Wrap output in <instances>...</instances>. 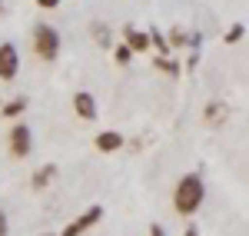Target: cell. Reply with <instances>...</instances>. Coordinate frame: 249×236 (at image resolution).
I'll return each instance as SVG.
<instances>
[{"mask_svg":"<svg viewBox=\"0 0 249 236\" xmlns=\"http://www.w3.org/2000/svg\"><path fill=\"white\" fill-rule=\"evenodd\" d=\"M0 14H3V3H0Z\"/></svg>","mask_w":249,"mask_h":236,"instance_id":"603a6c76","label":"cell"},{"mask_svg":"<svg viewBox=\"0 0 249 236\" xmlns=\"http://www.w3.org/2000/svg\"><path fill=\"white\" fill-rule=\"evenodd\" d=\"M60 47H63V40H60L57 27H50V23H37V27H34V34H30V50H34L40 60L53 63V60L60 57Z\"/></svg>","mask_w":249,"mask_h":236,"instance_id":"7a4b0ae2","label":"cell"},{"mask_svg":"<svg viewBox=\"0 0 249 236\" xmlns=\"http://www.w3.org/2000/svg\"><path fill=\"white\" fill-rule=\"evenodd\" d=\"M203 117H206V123H210V127H223V123L230 120V103H223V100H213V103H206Z\"/></svg>","mask_w":249,"mask_h":236,"instance_id":"9c48e42d","label":"cell"},{"mask_svg":"<svg viewBox=\"0 0 249 236\" xmlns=\"http://www.w3.org/2000/svg\"><path fill=\"white\" fill-rule=\"evenodd\" d=\"M0 236H10V219H7L3 210H0Z\"/></svg>","mask_w":249,"mask_h":236,"instance_id":"ac0fdd59","label":"cell"},{"mask_svg":"<svg viewBox=\"0 0 249 236\" xmlns=\"http://www.w3.org/2000/svg\"><path fill=\"white\" fill-rule=\"evenodd\" d=\"M113 60L120 63V67H126V63L133 60V50H130L126 43H120V47H113Z\"/></svg>","mask_w":249,"mask_h":236,"instance_id":"e0dca14e","label":"cell"},{"mask_svg":"<svg viewBox=\"0 0 249 236\" xmlns=\"http://www.w3.org/2000/svg\"><path fill=\"white\" fill-rule=\"evenodd\" d=\"M100 219H103V206H100V203H93V206H87L77 219H70V223H67L57 236H83L87 230H93Z\"/></svg>","mask_w":249,"mask_h":236,"instance_id":"277c9868","label":"cell"},{"mask_svg":"<svg viewBox=\"0 0 249 236\" xmlns=\"http://www.w3.org/2000/svg\"><path fill=\"white\" fill-rule=\"evenodd\" d=\"M183 236H199V230H196V226H186V230H183Z\"/></svg>","mask_w":249,"mask_h":236,"instance_id":"44dd1931","label":"cell"},{"mask_svg":"<svg viewBox=\"0 0 249 236\" xmlns=\"http://www.w3.org/2000/svg\"><path fill=\"white\" fill-rule=\"evenodd\" d=\"M37 7H43V10H53V7H60V0H37Z\"/></svg>","mask_w":249,"mask_h":236,"instance_id":"ffe728a7","label":"cell"},{"mask_svg":"<svg viewBox=\"0 0 249 236\" xmlns=\"http://www.w3.org/2000/svg\"><path fill=\"white\" fill-rule=\"evenodd\" d=\"M166 43H170V50H183V47L190 43V34L176 27V30H170V37H166Z\"/></svg>","mask_w":249,"mask_h":236,"instance_id":"2e32d148","label":"cell"},{"mask_svg":"<svg viewBox=\"0 0 249 236\" xmlns=\"http://www.w3.org/2000/svg\"><path fill=\"white\" fill-rule=\"evenodd\" d=\"M243 37H246V23H232L230 30L223 34V43H226V47H232V43H239Z\"/></svg>","mask_w":249,"mask_h":236,"instance_id":"9a60e30c","label":"cell"},{"mask_svg":"<svg viewBox=\"0 0 249 236\" xmlns=\"http://www.w3.org/2000/svg\"><path fill=\"white\" fill-rule=\"evenodd\" d=\"M146 37H150V47H156V57H170L173 50H170V43H166V34H163V30H150V34H146Z\"/></svg>","mask_w":249,"mask_h":236,"instance_id":"8fae6325","label":"cell"},{"mask_svg":"<svg viewBox=\"0 0 249 236\" xmlns=\"http://www.w3.org/2000/svg\"><path fill=\"white\" fill-rule=\"evenodd\" d=\"M93 146L100 153H116V150L126 146V140H123V133H116V130H103V133L93 137Z\"/></svg>","mask_w":249,"mask_h":236,"instance_id":"52a82bcc","label":"cell"},{"mask_svg":"<svg viewBox=\"0 0 249 236\" xmlns=\"http://www.w3.org/2000/svg\"><path fill=\"white\" fill-rule=\"evenodd\" d=\"M7 150H10L14 160H23V157L34 153V130H30L23 120L10 127V133H7Z\"/></svg>","mask_w":249,"mask_h":236,"instance_id":"3957f363","label":"cell"},{"mask_svg":"<svg viewBox=\"0 0 249 236\" xmlns=\"http://www.w3.org/2000/svg\"><path fill=\"white\" fill-rule=\"evenodd\" d=\"M20 73V50L14 43H0V80H17Z\"/></svg>","mask_w":249,"mask_h":236,"instance_id":"5b68a950","label":"cell"},{"mask_svg":"<svg viewBox=\"0 0 249 236\" xmlns=\"http://www.w3.org/2000/svg\"><path fill=\"white\" fill-rule=\"evenodd\" d=\"M153 67H156V70H163V73H170V77H179V73H183V67H179L173 57H156Z\"/></svg>","mask_w":249,"mask_h":236,"instance_id":"5bb4252c","label":"cell"},{"mask_svg":"<svg viewBox=\"0 0 249 236\" xmlns=\"http://www.w3.org/2000/svg\"><path fill=\"white\" fill-rule=\"evenodd\" d=\"M90 34H93V40L103 50H110V40L113 37H110V27H107V23H90Z\"/></svg>","mask_w":249,"mask_h":236,"instance_id":"4fadbf2b","label":"cell"},{"mask_svg":"<svg viewBox=\"0 0 249 236\" xmlns=\"http://www.w3.org/2000/svg\"><path fill=\"white\" fill-rule=\"evenodd\" d=\"M27 107H30V103H27V97H14L7 107H3V110H0V113H3L7 120H17V117H23V113H27Z\"/></svg>","mask_w":249,"mask_h":236,"instance_id":"7c38bea8","label":"cell"},{"mask_svg":"<svg viewBox=\"0 0 249 236\" xmlns=\"http://www.w3.org/2000/svg\"><path fill=\"white\" fill-rule=\"evenodd\" d=\"M123 37H126V47L133 50V57L150 50V37H146V30H136L133 23H126V27H123Z\"/></svg>","mask_w":249,"mask_h":236,"instance_id":"ba28073f","label":"cell"},{"mask_svg":"<svg viewBox=\"0 0 249 236\" xmlns=\"http://www.w3.org/2000/svg\"><path fill=\"white\" fill-rule=\"evenodd\" d=\"M53 180H57V163H43V166H37V170H34L30 186H34V190H47Z\"/></svg>","mask_w":249,"mask_h":236,"instance_id":"30bf717a","label":"cell"},{"mask_svg":"<svg viewBox=\"0 0 249 236\" xmlns=\"http://www.w3.org/2000/svg\"><path fill=\"white\" fill-rule=\"evenodd\" d=\"M40 236H57V233H40Z\"/></svg>","mask_w":249,"mask_h":236,"instance_id":"7402d4cb","label":"cell"},{"mask_svg":"<svg viewBox=\"0 0 249 236\" xmlns=\"http://www.w3.org/2000/svg\"><path fill=\"white\" fill-rule=\"evenodd\" d=\"M150 236H166V230H163V223H150Z\"/></svg>","mask_w":249,"mask_h":236,"instance_id":"d6986e66","label":"cell"},{"mask_svg":"<svg viewBox=\"0 0 249 236\" xmlns=\"http://www.w3.org/2000/svg\"><path fill=\"white\" fill-rule=\"evenodd\" d=\"M203 200H206V183H203L199 173H186V177L176 180V186H173V210L179 217H193L203 206Z\"/></svg>","mask_w":249,"mask_h":236,"instance_id":"6da1fadb","label":"cell"},{"mask_svg":"<svg viewBox=\"0 0 249 236\" xmlns=\"http://www.w3.org/2000/svg\"><path fill=\"white\" fill-rule=\"evenodd\" d=\"M73 113H77L80 120H96V97L90 93V90H77L73 93Z\"/></svg>","mask_w":249,"mask_h":236,"instance_id":"8992f818","label":"cell"}]
</instances>
